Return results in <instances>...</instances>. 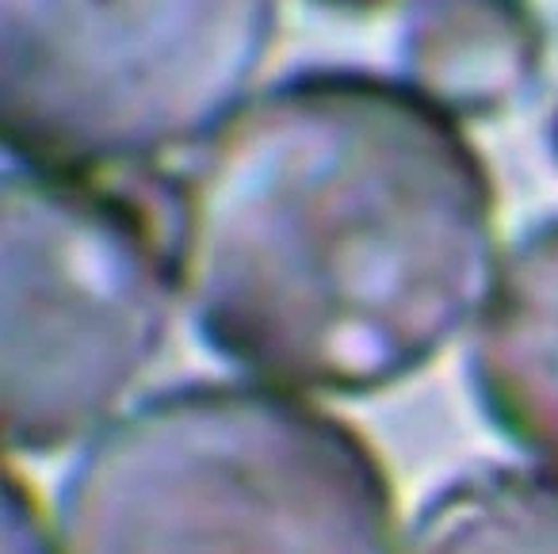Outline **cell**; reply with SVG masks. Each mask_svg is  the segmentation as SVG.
I'll use <instances>...</instances> for the list:
<instances>
[{"label":"cell","mask_w":558,"mask_h":554,"mask_svg":"<svg viewBox=\"0 0 558 554\" xmlns=\"http://www.w3.org/2000/svg\"><path fill=\"white\" fill-rule=\"evenodd\" d=\"M547 146H550V157L558 161V93L550 100V116H547Z\"/></svg>","instance_id":"obj_10"},{"label":"cell","mask_w":558,"mask_h":554,"mask_svg":"<svg viewBox=\"0 0 558 554\" xmlns=\"http://www.w3.org/2000/svg\"><path fill=\"white\" fill-rule=\"evenodd\" d=\"M199 340L260 383L367 398L433 368L497 279V184L405 81L303 70L245 104L177 188Z\"/></svg>","instance_id":"obj_1"},{"label":"cell","mask_w":558,"mask_h":554,"mask_svg":"<svg viewBox=\"0 0 558 554\" xmlns=\"http://www.w3.org/2000/svg\"><path fill=\"white\" fill-rule=\"evenodd\" d=\"M405 554H558V474L486 462L417 508Z\"/></svg>","instance_id":"obj_7"},{"label":"cell","mask_w":558,"mask_h":554,"mask_svg":"<svg viewBox=\"0 0 558 554\" xmlns=\"http://www.w3.org/2000/svg\"><path fill=\"white\" fill-rule=\"evenodd\" d=\"M466 378L489 429L558 470V218L535 222L501 261Z\"/></svg>","instance_id":"obj_5"},{"label":"cell","mask_w":558,"mask_h":554,"mask_svg":"<svg viewBox=\"0 0 558 554\" xmlns=\"http://www.w3.org/2000/svg\"><path fill=\"white\" fill-rule=\"evenodd\" d=\"M405 85L456 123L517 111L547 65L532 0H413L398 47Z\"/></svg>","instance_id":"obj_6"},{"label":"cell","mask_w":558,"mask_h":554,"mask_svg":"<svg viewBox=\"0 0 558 554\" xmlns=\"http://www.w3.org/2000/svg\"><path fill=\"white\" fill-rule=\"evenodd\" d=\"M4 554H54V535L43 528L39 505L16 474L4 485Z\"/></svg>","instance_id":"obj_8"},{"label":"cell","mask_w":558,"mask_h":554,"mask_svg":"<svg viewBox=\"0 0 558 554\" xmlns=\"http://www.w3.org/2000/svg\"><path fill=\"white\" fill-rule=\"evenodd\" d=\"M54 554H398L395 490L349 421L253 383H180L62 478Z\"/></svg>","instance_id":"obj_2"},{"label":"cell","mask_w":558,"mask_h":554,"mask_svg":"<svg viewBox=\"0 0 558 554\" xmlns=\"http://www.w3.org/2000/svg\"><path fill=\"white\" fill-rule=\"evenodd\" d=\"M12 161L134 169L215 138L256 85L279 0H0Z\"/></svg>","instance_id":"obj_3"},{"label":"cell","mask_w":558,"mask_h":554,"mask_svg":"<svg viewBox=\"0 0 558 554\" xmlns=\"http://www.w3.org/2000/svg\"><path fill=\"white\" fill-rule=\"evenodd\" d=\"M318 4L337 12H383V9H395V4H405V0H318Z\"/></svg>","instance_id":"obj_9"},{"label":"cell","mask_w":558,"mask_h":554,"mask_svg":"<svg viewBox=\"0 0 558 554\" xmlns=\"http://www.w3.org/2000/svg\"><path fill=\"white\" fill-rule=\"evenodd\" d=\"M177 241L146 200L93 172L4 169V447L93 432L161 360Z\"/></svg>","instance_id":"obj_4"}]
</instances>
